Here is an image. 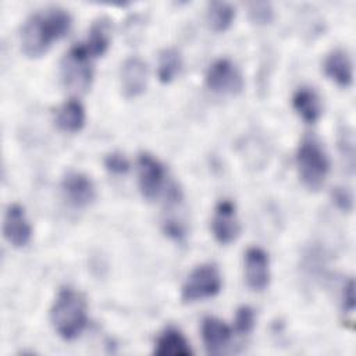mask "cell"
<instances>
[{"label":"cell","instance_id":"cell-19","mask_svg":"<svg viewBox=\"0 0 356 356\" xmlns=\"http://www.w3.org/2000/svg\"><path fill=\"white\" fill-rule=\"evenodd\" d=\"M206 18L210 29L224 32L231 26L235 18V7L225 1H213L207 7Z\"/></svg>","mask_w":356,"mask_h":356},{"label":"cell","instance_id":"cell-11","mask_svg":"<svg viewBox=\"0 0 356 356\" xmlns=\"http://www.w3.org/2000/svg\"><path fill=\"white\" fill-rule=\"evenodd\" d=\"M245 280L250 289L263 291L270 282V260L261 248H249L245 253Z\"/></svg>","mask_w":356,"mask_h":356},{"label":"cell","instance_id":"cell-22","mask_svg":"<svg viewBox=\"0 0 356 356\" xmlns=\"http://www.w3.org/2000/svg\"><path fill=\"white\" fill-rule=\"evenodd\" d=\"M249 19L256 25H267L274 19V8L268 1H252L248 4Z\"/></svg>","mask_w":356,"mask_h":356},{"label":"cell","instance_id":"cell-26","mask_svg":"<svg viewBox=\"0 0 356 356\" xmlns=\"http://www.w3.org/2000/svg\"><path fill=\"white\" fill-rule=\"evenodd\" d=\"M164 232L167 236L172 238L174 241H182L185 238V228L181 222L175 220H168L164 224Z\"/></svg>","mask_w":356,"mask_h":356},{"label":"cell","instance_id":"cell-1","mask_svg":"<svg viewBox=\"0 0 356 356\" xmlns=\"http://www.w3.org/2000/svg\"><path fill=\"white\" fill-rule=\"evenodd\" d=\"M71 26L70 14L60 7H50L32 14L21 31V47L25 56H43L53 42L61 39Z\"/></svg>","mask_w":356,"mask_h":356},{"label":"cell","instance_id":"cell-2","mask_svg":"<svg viewBox=\"0 0 356 356\" xmlns=\"http://www.w3.org/2000/svg\"><path fill=\"white\" fill-rule=\"evenodd\" d=\"M50 320L63 339L72 341L78 338L88 323L83 296L74 288H61L53 302Z\"/></svg>","mask_w":356,"mask_h":356},{"label":"cell","instance_id":"cell-17","mask_svg":"<svg viewBox=\"0 0 356 356\" xmlns=\"http://www.w3.org/2000/svg\"><path fill=\"white\" fill-rule=\"evenodd\" d=\"M111 39V28L110 21L106 18H100L95 21L89 29V35L83 43H81L85 53L93 58L104 54L110 46Z\"/></svg>","mask_w":356,"mask_h":356},{"label":"cell","instance_id":"cell-16","mask_svg":"<svg viewBox=\"0 0 356 356\" xmlns=\"http://www.w3.org/2000/svg\"><path fill=\"white\" fill-rule=\"evenodd\" d=\"M154 355L157 356H189L192 355V349L189 342L177 328L164 330L154 345Z\"/></svg>","mask_w":356,"mask_h":356},{"label":"cell","instance_id":"cell-25","mask_svg":"<svg viewBox=\"0 0 356 356\" xmlns=\"http://www.w3.org/2000/svg\"><path fill=\"white\" fill-rule=\"evenodd\" d=\"M104 165L111 174H115V175L127 174L131 167L128 159L118 152H113V153L107 154L104 159Z\"/></svg>","mask_w":356,"mask_h":356},{"label":"cell","instance_id":"cell-5","mask_svg":"<svg viewBox=\"0 0 356 356\" xmlns=\"http://www.w3.org/2000/svg\"><path fill=\"white\" fill-rule=\"evenodd\" d=\"M90 60L81 43L72 46L64 56L61 61V78L70 90L85 92L89 89L93 78Z\"/></svg>","mask_w":356,"mask_h":356},{"label":"cell","instance_id":"cell-24","mask_svg":"<svg viewBox=\"0 0 356 356\" xmlns=\"http://www.w3.org/2000/svg\"><path fill=\"white\" fill-rule=\"evenodd\" d=\"M331 197L337 209L343 213H350L353 210V193L346 186H335L331 192Z\"/></svg>","mask_w":356,"mask_h":356},{"label":"cell","instance_id":"cell-14","mask_svg":"<svg viewBox=\"0 0 356 356\" xmlns=\"http://www.w3.org/2000/svg\"><path fill=\"white\" fill-rule=\"evenodd\" d=\"M232 335L231 328L220 318L206 317L202 323V338L207 353L218 355L229 342Z\"/></svg>","mask_w":356,"mask_h":356},{"label":"cell","instance_id":"cell-18","mask_svg":"<svg viewBox=\"0 0 356 356\" xmlns=\"http://www.w3.org/2000/svg\"><path fill=\"white\" fill-rule=\"evenodd\" d=\"M56 124L61 131L78 132L85 125V108L76 99H68L57 110Z\"/></svg>","mask_w":356,"mask_h":356},{"label":"cell","instance_id":"cell-27","mask_svg":"<svg viewBox=\"0 0 356 356\" xmlns=\"http://www.w3.org/2000/svg\"><path fill=\"white\" fill-rule=\"evenodd\" d=\"M342 306L346 312H353L356 302H355V282L353 280H349L348 284L343 288V296H342Z\"/></svg>","mask_w":356,"mask_h":356},{"label":"cell","instance_id":"cell-13","mask_svg":"<svg viewBox=\"0 0 356 356\" xmlns=\"http://www.w3.org/2000/svg\"><path fill=\"white\" fill-rule=\"evenodd\" d=\"M325 75L342 88H348L353 82V64L346 51L341 49L332 50L324 61Z\"/></svg>","mask_w":356,"mask_h":356},{"label":"cell","instance_id":"cell-9","mask_svg":"<svg viewBox=\"0 0 356 356\" xmlns=\"http://www.w3.org/2000/svg\"><path fill=\"white\" fill-rule=\"evenodd\" d=\"M3 234L7 242L14 248H25L29 243L32 238V228L21 204L13 203L6 210Z\"/></svg>","mask_w":356,"mask_h":356},{"label":"cell","instance_id":"cell-7","mask_svg":"<svg viewBox=\"0 0 356 356\" xmlns=\"http://www.w3.org/2000/svg\"><path fill=\"white\" fill-rule=\"evenodd\" d=\"M211 231L216 241L221 245L232 243L241 234L235 204L231 200H220L211 218Z\"/></svg>","mask_w":356,"mask_h":356},{"label":"cell","instance_id":"cell-15","mask_svg":"<svg viewBox=\"0 0 356 356\" xmlns=\"http://www.w3.org/2000/svg\"><path fill=\"white\" fill-rule=\"evenodd\" d=\"M292 106L299 117L309 124L316 122L323 111L318 95L313 88L309 86H302L293 93Z\"/></svg>","mask_w":356,"mask_h":356},{"label":"cell","instance_id":"cell-12","mask_svg":"<svg viewBox=\"0 0 356 356\" xmlns=\"http://www.w3.org/2000/svg\"><path fill=\"white\" fill-rule=\"evenodd\" d=\"M147 85V65L139 57H129L121 67V90L125 97L140 96Z\"/></svg>","mask_w":356,"mask_h":356},{"label":"cell","instance_id":"cell-21","mask_svg":"<svg viewBox=\"0 0 356 356\" xmlns=\"http://www.w3.org/2000/svg\"><path fill=\"white\" fill-rule=\"evenodd\" d=\"M338 145H339V152L345 160L346 168L350 172H353V170H355V136H353V131L348 125L341 128Z\"/></svg>","mask_w":356,"mask_h":356},{"label":"cell","instance_id":"cell-10","mask_svg":"<svg viewBox=\"0 0 356 356\" xmlns=\"http://www.w3.org/2000/svg\"><path fill=\"white\" fill-rule=\"evenodd\" d=\"M61 189L68 203L78 209L89 206L96 197L92 179L78 171H70L64 175L61 181Z\"/></svg>","mask_w":356,"mask_h":356},{"label":"cell","instance_id":"cell-8","mask_svg":"<svg viewBox=\"0 0 356 356\" xmlns=\"http://www.w3.org/2000/svg\"><path fill=\"white\" fill-rule=\"evenodd\" d=\"M138 181L145 199L153 200L157 197L164 181V168L161 163L149 153H140L138 157Z\"/></svg>","mask_w":356,"mask_h":356},{"label":"cell","instance_id":"cell-6","mask_svg":"<svg viewBox=\"0 0 356 356\" xmlns=\"http://www.w3.org/2000/svg\"><path fill=\"white\" fill-rule=\"evenodd\" d=\"M206 85L218 95H236L243 88V78L229 58H218L206 72Z\"/></svg>","mask_w":356,"mask_h":356},{"label":"cell","instance_id":"cell-4","mask_svg":"<svg viewBox=\"0 0 356 356\" xmlns=\"http://www.w3.org/2000/svg\"><path fill=\"white\" fill-rule=\"evenodd\" d=\"M222 280L214 264L206 263L195 267L185 280L181 289V299L192 303L216 296L221 291Z\"/></svg>","mask_w":356,"mask_h":356},{"label":"cell","instance_id":"cell-3","mask_svg":"<svg viewBox=\"0 0 356 356\" xmlns=\"http://www.w3.org/2000/svg\"><path fill=\"white\" fill-rule=\"evenodd\" d=\"M296 167L300 181L307 189L318 191L324 185L330 171V160L316 138H303L296 152Z\"/></svg>","mask_w":356,"mask_h":356},{"label":"cell","instance_id":"cell-20","mask_svg":"<svg viewBox=\"0 0 356 356\" xmlns=\"http://www.w3.org/2000/svg\"><path fill=\"white\" fill-rule=\"evenodd\" d=\"M181 56L174 47L164 49L159 56L157 76L161 83H170L181 71Z\"/></svg>","mask_w":356,"mask_h":356},{"label":"cell","instance_id":"cell-23","mask_svg":"<svg viewBox=\"0 0 356 356\" xmlns=\"http://www.w3.org/2000/svg\"><path fill=\"white\" fill-rule=\"evenodd\" d=\"M256 324V316H254V310L249 306H241L236 313H235V318H234V327L235 331L245 335L252 332V330L254 328Z\"/></svg>","mask_w":356,"mask_h":356}]
</instances>
